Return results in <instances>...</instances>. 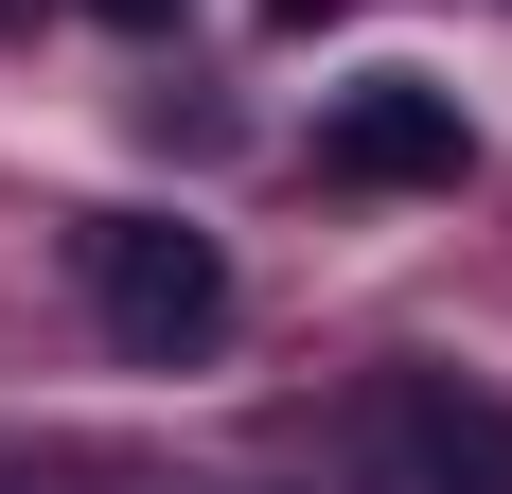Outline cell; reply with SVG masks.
<instances>
[{"instance_id": "1", "label": "cell", "mask_w": 512, "mask_h": 494, "mask_svg": "<svg viewBox=\"0 0 512 494\" xmlns=\"http://www.w3.org/2000/svg\"><path fill=\"white\" fill-rule=\"evenodd\" d=\"M71 265H89V318H106L124 353H159V371L230 336V247L177 230V212H89V230H71Z\"/></svg>"}, {"instance_id": "2", "label": "cell", "mask_w": 512, "mask_h": 494, "mask_svg": "<svg viewBox=\"0 0 512 494\" xmlns=\"http://www.w3.org/2000/svg\"><path fill=\"white\" fill-rule=\"evenodd\" d=\"M318 177H336V195H460V177H477V124H460V89L371 71V89L318 106Z\"/></svg>"}, {"instance_id": "3", "label": "cell", "mask_w": 512, "mask_h": 494, "mask_svg": "<svg viewBox=\"0 0 512 494\" xmlns=\"http://www.w3.org/2000/svg\"><path fill=\"white\" fill-rule=\"evenodd\" d=\"M371 459L407 494H512V406L460 389V371H389L371 389Z\"/></svg>"}, {"instance_id": "4", "label": "cell", "mask_w": 512, "mask_h": 494, "mask_svg": "<svg viewBox=\"0 0 512 494\" xmlns=\"http://www.w3.org/2000/svg\"><path fill=\"white\" fill-rule=\"evenodd\" d=\"M265 18H283V36H318V18H354V0H265Z\"/></svg>"}, {"instance_id": "5", "label": "cell", "mask_w": 512, "mask_h": 494, "mask_svg": "<svg viewBox=\"0 0 512 494\" xmlns=\"http://www.w3.org/2000/svg\"><path fill=\"white\" fill-rule=\"evenodd\" d=\"M106 18H177V0H106Z\"/></svg>"}]
</instances>
